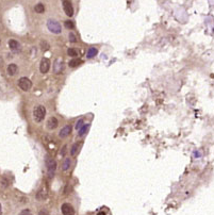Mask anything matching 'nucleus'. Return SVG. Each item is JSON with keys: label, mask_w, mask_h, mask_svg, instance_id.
<instances>
[{"label": "nucleus", "mask_w": 214, "mask_h": 215, "mask_svg": "<svg viewBox=\"0 0 214 215\" xmlns=\"http://www.w3.org/2000/svg\"><path fill=\"white\" fill-rule=\"evenodd\" d=\"M45 115H46V108L44 106H38L33 110V119L35 120L36 123L43 122Z\"/></svg>", "instance_id": "nucleus-1"}, {"label": "nucleus", "mask_w": 214, "mask_h": 215, "mask_svg": "<svg viewBox=\"0 0 214 215\" xmlns=\"http://www.w3.org/2000/svg\"><path fill=\"white\" fill-rule=\"evenodd\" d=\"M47 28L53 34H60L62 32V27L60 25V22L58 20H55V19H48L47 20Z\"/></svg>", "instance_id": "nucleus-2"}, {"label": "nucleus", "mask_w": 214, "mask_h": 215, "mask_svg": "<svg viewBox=\"0 0 214 215\" xmlns=\"http://www.w3.org/2000/svg\"><path fill=\"white\" fill-rule=\"evenodd\" d=\"M45 163H46V167H47V170H48L49 176L52 177L54 172H55V169H57V162H55V160L52 159L51 157L47 155L46 160H45Z\"/></svg>", "instance_id": "nucleus-3"}, {"label": "nucleus", "mask_w": 214, "mask_h": 215, "mask_svg": "<svg viewBox=\"0 0 214 215\" xmlns=\"http://www.w3.org/2000/svg\"><path fill=\"white\" fill-rule=\"evenodd\" d=\"M18 86L20 87L24 92H28V91L32 87V82H31L30 79H28L27 77H22V78L18 80Z\"/></svg>", "instance_id": "nucleus-4"}, {"label": "nucleus", "mask_w": 214, "mask_h": 215, "mask_svg": "<svg viewBox=\"0 0 214 215\" xmlns=\"http://www.w3.org/2000/svg\"><path fill=\"white\" fill-rule=\"evenodd\" d=\"M50 69V61L47 58H43L41 60V64H40V71L42 74H47Z\"/></svg>", "instance_id": "nucleus-5"}, {"label": "nucleus", "mask_w": 214, "mask_h": 215, "mask_svg": "<svg viewBox=\"0 0 214 215\" xmlns=\"http://www.w3.org/2000/svg\"><path fill=\"white\" fill-rule=\"evenodd\" d=\"M61 212L63 215H75V210H73V206L69 203H63L61 207Z\"/></svg>", "instance_id": "nucleus-6"}, {"label": "nucleus", "mask_w": 214, "mask_h": 215, "mask_svg": "<svg viewBox=\"0 0 214 215\" xmlns=\"http://www.w3.org/2000/svg\"><path fill=\"white\" fill-rule=\"evenodd\" d=\"M63 9H64V12L67 16L71 17L73 15V8L68 0H63Z\"/></svg>", "instance_id": "nucleus-7"}, {"label": "nucleus", "mask_w": 214, "mask_h": 215, "mask_svg": "<svg viewBox=\"0 0 214 215\" xmlns=\"http://www.w3.org/2000/svg\"><path fill=\"white\" fill-rule=\"evenodd\" d=\"M71 130H73V128H71V125H66L65 127H63L61 130H60L59 132V136L61 137V139H65V137H67L69 134H71Z\"/></svg>", "instance_id": "nucleus-8"}, {"label": "nucleus", "mask_w": 214, "mask_h": 215, "mask_svg": "<svg viewBox=\"0 0 214 215\" xmlns=\"http://www.w3.org/2000/svg\"><path fill=\"white\" fill-rule=\"evenodd\" d=\"M9 47H10V49H11L13 52H15V53L20 51V45H19V43L16 41V40H10V41H9Z\"/></svg>", "instance_id": "nucleus-9"}, {"label": "nucleus", "mask_w": 214, "mask_h": 215, "mask_svg": "<svg viewBox=\"0 0 214 215\" xmlns=\"http://www.w3.org/2000/svg\"><path fill=\"white\" fill-rule=\"evenodd\" d=\"M58 126H59V122H58V119L54 116L50 117L48 119V122H47V128L49 130H54Z\"/></svg>", "instance_id": "nucleus-10"}, {"label": "nucleus", "mask_w": 214, "mask_h": 215, "mask_svg": "<svg viewBox=\"0 0 214 215\" xmlns=\"http://www.w3.org/2000/svg\"><path fill=\"white\" fill-rule=\"evenodd\" d=\"M6 71H8L9 76H15V75L17 74V71H18V67H17L16 64L12 63V64H10V65L8 66Z\"/></svg>", "instance_id": "nucleus-11"}, {"label": "nucleus", "mask_w": 214, "mask_h": 215, "mask_svg": "<svg viewBox=\"0 0 214 215\" xmlns=\"http://www.w3.org/2000/svg\"><path fill=\"white\" fill-rule=\"evenodd\" d=\"M47 196H48V194H47V191L45 188H42V190L38 191V193L36 194V198L38 200H45L47 199Z\"/></svg>", "instance_id": "nucleus-12"}, {"label": "nucleus", "mask_w": 214, "mask_h": 215, "mask_svg": "<svg viewBox=\"0 0 214 215\" xmlns=\"http://www.w3.org/2000/svg\"><path fill=\"white\" fill-rule=\"evenodd\" d=\"M97 53H98L97 48H95V47H91V48H89V50H87V52H86V58L87 59H93Z\"/></svg>", "instance_id": "nucleus-13"}, {"label": "nucleus", "mask_w": 214, "mask_h": 215, "mask_svg": "<svg viewBox=\"0 0 214 215\" xmlns=\"http://www.w3.org/2000/svg\"><path fill=\"white\" fill-rule=\"evenodd\" d=\"M82 63V61L80 60V59H77V58H73V59H71L69 62H68V65H69V67H77V66H79L80 64Z\"/></svg>", "instance_id": "nucleus-14"}, {"label": "nucleus", "mask_w": 214, "mask_h": 215, "mask_svg": "<svg viewBox=\"0 0 214 215\" xmlns=\"http://www.w3.org/2000/svg\"><path fill=\"white\" fill-rule=\"evenodd\" d=\"M71 161L69 158H66L65 160H64V162H63V165H62V169L64 170V172H66V170H68L69 169V167H71Z\"/></svg>", "instance_id": "nucleus-15"}, {"label": "nucleus", "mask_w": 214, "mask_h": 215, "mask_svg": "<svg viewBox=\"0 0 214 215\" xmlns=\"http://www.w3.org/2000/svg\"><path fill=\"white\" fill-rule=\"evenodd\" d=\"M89 129V124H84L83 125V127H82L80 130H79V132H78V135L79 136H83L84 134L86 133L87 132V130Z\"/></svg>", "instance_id": "nucleus-16"}, {"label": "nucleus", "mask_w": 214, "mask_h": 215, "mask_svg": "<svg viewBox=\"0 0 214 215\" xmlns=\"http://www.w3.org/2000/svg\"><path fill=\"white\" fill-rule=\"evenodd\" d=\"M63 68H64L63 62L62 61H58V62L55 63V66H54V70H55V73H57V74H60V73L63 70Z\"/></svg>", "instance_id": "nucleus-17"}, {"label": "nucleus", "mask_w": 214, "mask_h": 215, "mask_svg": "<svg viewBox=\"0 0 214 215\" xmlns=\"http://www.w3.org/2000/svg\"><path fill=\"white\" fill-rule=\"evenodd\" d=\"M34 10H35L36 13L41 14L45 12V6H44L43 3H37L35 6H34Z\"/></svg>", "instance_id": "nucleus-18"}, {"label": "nucleus", "mask_w": 214, "mask_h": 215, "mask_svg": "<svg viewBox=\"0 0 214 215\" xmlns=\"http://www.w3.org/2000/svg\"><path fill=\"white\" fill-rule=\"evenodd\" d=\"M78 148H79V143H75V144L73 145L71 149V157H75V155H77V152H78Z\"/></svg>", "instance_id": "nucleus-19"}, {"label": "nucleus", "mask_w": 214, "mask_h": 215, "mask_svg": "<svg viewBox=\"0 0 214 215\" xmlns=\"http://www.w3.org/2000/svg\"><path fill=\"white\" fill-rule=\"evenodd\" d=\"M67 55L69 57H73V58H76L78 55V51H77L75 48H68L67 50Z\"/></svg>", "instance_id": "nucleus-20"}, {"label": "nucleus", "mask_w": 214, "mask_h": 215, "mask_svg": "<svg viewBox=\"0 0 214 215\" xmlns=\"http://www.w3.org/2000/svg\"><path fill=\"white\" fill-rule=\"evenodd\" d=\"M65 27L67 28V29H69V30H73V28H75V24H73V22H71V20H66Z\"/></svg>", "instance_id": "nucleus-21"}, {"label": "nucleus", "mask_w": 214, "mask_h": 215, "mask_svg": "<svg viewBox=\"0 0 214 215\" xmlns=\"http://www.w3.org/2000/svg\"><path fill=\"white\" fill-rule=\"evenodd\" d=\"M41 47H42V49H43L44 51H46V50H48L49 48H50V46H49V44L47 43L46 41L41 42Z\"/></svg>", "instance_id": "nucleus-22"}, {"label": "nucleus", "mask_w": 214, "mask_h": 215, "mask_svg": "<svg viewBox=\"0 0 214 215\" xmlns=\"http://www.w3.org/2000/svg\"><path fill=\"white\" fill-rule=\"evenodd\" d=\"M84 125V120L83 119H79L78 122L76 123V126H75V128L77 129V130H80V129L83 127Z\"/></svg>", "instance_id": "nucleus-23"}, {"label": "nucleus", "mask_w": 214, "mask_h": 215, "mask_svg": "<svg viewBox=\"0 0 214 215\" xmlns=\"http://www.w3.org/2000/svg\"><path fill=\"white\" fill-rule=\"evenodd\" d=\"M68 38H69V42H71V43H76V42H77L76 35H75L73 32H71L69 34H68Z\"/></svg>", "instance_id": "nucleus-24"}, {"label": "nucleus", "mask_w": 214, "mask_h": 215, "mask_svg": "<svg viewBox=\"0 0 214 215\" xmlns=\"http://www.w3.org/2000/svg\"><path fill=\"white\" fill-rule=\"evenodd\" d=\"M38 215H50V214H49V212L47 211V210L43 209V210H41V211L38 212Z\"/></svg>", "instance_id": "nucleus-25"}, {"label": "nucleus", "mask_w": 214, "mask_h": 215, "mask_svg": "<svg viewBox=\"0 0 214 215\" xmlns=\"http://www.w3.org/2000/svg\"><path fill=\"white\" fill-rule=\"evenodd\" d=\"M20 215H32V214H31V212H30V210L26 209V210H24L22 213H20Z\"/></svg>", "instance_id": "nucleus-26"}, {"label": "nucleus", "mask_w": 214, "mask_h": 215, "mask_svg": "<svg viewBox=\"0 0 214 215\" xmlns=\"http://www.w3.org/2000/svg\"><path fill=\"white\" fill-rule=\"evenodd\" d=\"M0 183L2 184L3 188H6V186H8V181H6V179H2V180H1V182H0Z\"/></svg>", "instance_id": "nucleus-27"}, {"label": "nucleus", "mask_w": 214, "mask_h": 215, "mask_svg": "<svg viewBox=\"0 0 214 215\" xmlns=\"http://www.w3.org/2000/svg\"><path fill=\"white\" fill-rule=\"evenodd\" d=\"M65 150H66V146H64V147H63L62 152H61V155H65Z\"/></svg>", "instance_id": "nucleus-28"}, {"label": "nucleus", "mask_w": 214, "mask_h": 215, "mask_svg": "<svg viewBox=\"0 0 214 215\" xmlns=\"http://www.w3.org/2000/svg\"><path fill=\"white\" fill-rule=\"evenodd\" d=\"M0 215H2V206L0 203Z\"/></svg>", "instance_id": "nucleus-29"}, {"label": "nucleus", "mask_w": 214, "mask_h": 215, "mask_svg": "<svg viewBox=\"0 0 214 215\" xmlns=\"http://www.w3.org/2000/svg\"><path fill=\"white\" fill-rule=\"evenodd\" d=\"M97 215H106V213L101 211V212H98V214H97Z\"/></svg>", "instance_id": "nucleus-30"}, {"label": "nucleus", "mask_w": 214, "mask_h": 215, "mask_svg": "<svg viewBox=\"0 0 214 215\" xmlns=\"http://www.w3.org/2000/svg\"><path fill=\"white\" fill-rule=\"evenodd\" d=\"M0 44H1V40H0Z\"/></svg>", "instance_id": "nucleus-31"}]
</instances>
